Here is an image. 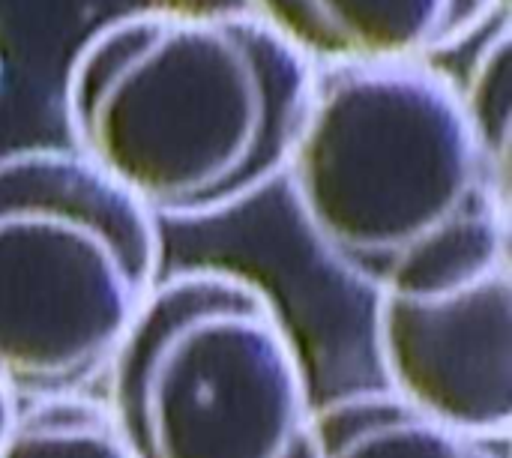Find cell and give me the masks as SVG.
I'll return each mask as SVG.
<instances>
[{"mask_svg":"<svg viewBox=\"0 0 512 458\" xmlns=\"http://www.w3.org/2000/svg\"><path fill=\"white\" fill-rule=\"evenodd\" d=\"M315 72L252 9L141 6L75 51L66 123L75 153L153 219L213 216L285 171Z\"/></svg>","mask_w":512,"mask_h":458,"instance_id":"6da1fadb","label":"cell"},{"mask_svg":"<svg viewBox=\"0 0 512 458\" xmlns=\"http://www.w3.org/2000/svg\"><path fill=\"white\" fill-rule=\"evenodd\" d=\"M282 174L321 252L375 297L510 261V174L426 60L318 69Z\"/></svg>","mask_w":512,"mask_h":458,"instance_id":"7a4b0ae2","label":"cell"},{"mask_svg":"<svg viewBox=\"0 0 512 458\" xmlns=\"http://www.w3.org/2000/svg\"><path fill=\"white\" fill-rule=\"evenodd\" d=\"M129 458H309L315 405L273 300L225 270L156 282L108 369Z\"/></svg>","mask_w":512,"mask_h":458,"instance_id":"3957f363","label":"cell"},{"mask_svg":"<svg viewBox=\"0 0 512 458\" xmlns=\"http://www.w3.org/2000/svg\"><path fill=\"white\" fill-rule=\"evenodd\" d=\"M150 213L75 150L0 156V384L69 399L102 378L159 282Z\"/></svg>","mask_w":512,"mask_h":458,"instance_id":"277c9868","label":"cell"},{"mask_svg":"<svg viewBox=\"0 0 512 458\" xmlns=\"http://www.w3.org/2000/svg\"><path fill=\"white\" fill-rule=\"evenodd\" d=\"M375 345L393 399L474 441L510 438V261L447 291L378 297Z\"/></svg>","mask_w":512,"mask_h":458,"instance_id":"5b68a950","label":"cell"},{"mask_svg":"<svg viewBox=\"0 0 512 458\" xmlns=\"http://www.w3.org/2000/svg\"><path fill=\"white\" fill-rule=\"evenodd\" d=\"M315 69L423 63L474 36L507 0H246Z\"/></svg>","mask_w":512,"mask_h":458,"instance_id":"8992f818","label":"cell"},{"mask_svg":"<svg viewBox=\"0 0 512 458\" xmlns=\"http://www.w3.org/2000/svg\"><path fill=\"white\" fill-rule=\"evenodd\" d=\"M309 458H498V453L492 444L420 417L390 393H360L315 408Z\"/></svg>","mask_w":512,"mask_h":458,"instance_id":"52a82bcc","label":"cell"},{"mask_svg":"<svg viewBox=\"0 0 512 458\" xmlns=\"http://www.w3.org/2000/svg\"><path fill=\"white\" fill-rule=\"evenodd\" d=\"M0 458H129L102 408L69 399H48L18 414Z\"/></svg>","mask_w":512,"mask_h":458,"instance_id":"ba28073f","label":"cell"},{"mask_svg":"<svg viewBox=\"0 0 512 458\" xmlns=\"http://www.w3.org/2000/svg\"><path fill=\"white\" fill-rule=\"evenodd\" d=\"M510 84V21L504 12L498 27L489 30L483 48L477 51L465 84L459 87L465 117L480 147L504 174H510Z\"/></svg>","mask_w":512,"mask_h":458,"instance_id":"9c48e42d","label":"cell"},{"mask_svg":"<svg viewBox=\"0 0 512 458\" xmlns=\"http://www.w3.org/2000/svg\"><path fill=\"white\" fill-rule=\"evenodd\" d=\"M15 417H18V411H15V396L0 384V444L6 441V435H9V429H12V423H15Z\"/></svg>","mask_w":512,"mask_h":458,"instance_id":"30bf717a","label":"cell"}]
</instances>
